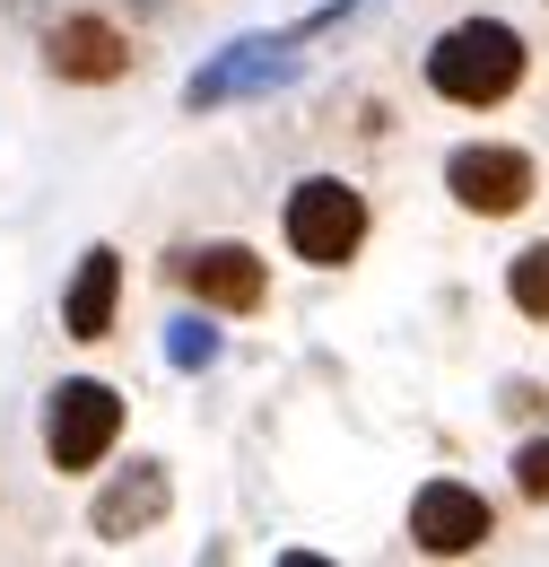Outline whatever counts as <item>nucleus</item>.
Listing matches in <instances>:
<instances>
[{"instance_id": "f257e3e1", "label": "nucleus", "mask_w": 549, "mask_h": 567, "mask_svg": "<svg viewBox=\"0 0 549 567\" xmlns=\"http://www.w3.org/2000/svg\"><path fill=\"white\" fill-rule=\"evenodd\" d=\"M427 87L445 96V105H463V114H488V105H506L524 71H532V53H524V35L506 27V18H463V27H445L436 44H427Z\"/></svg>"}, {"instance_id": "f03ea898", "label": "nucleus", "mask_w": 549, "mask_h": 567, "mask_svg": "<svg viewBox=\"0 0 549 567\" xmlns=\"http://www.w3.org/2000/svg\"><path fill=\"white\" fill-rule=\"evenodd\" d=\"M366 193L349 184V175H305L297 193H288V210H279V236H288V254L297 262H314V271H341L366 254Z\"/></svg>"}, {"instance_id": "7ed1b4c3", "label": "nucleus", "mask_w": 549, "mask_h": 567, "mask_svg": "<svg viewBox=\"0 0 549 567\" xmlns=\"http://www.w3.org/2000/svg\"><path fill=\"white\" fill-rule=\"evenodd\" d=\"M123 445V393L96 375H70L44 393V463L53 472H96Z\"/></svg>"}, {"instance_id": "20e7f679", "label": "nucleus", "mask_w": 549, "mask_h": 567, "mask_svg": "<svg viewBox=\"0 0 549 567\" xmlns=\"http://www.w3.org/2000/svg\"><path fill=\"white\" fill-rule=\"evenodd\" d=\"M305 35L288 27V35H236L227 53H209L201 71L184 79V105L193 114H218V105H236V96H262V87H288V79L305 71V53H297Z\"/></svg>"}, {"instance_id": "39448f33", "label": "nucleus", "mask_w": 549, "mask_h": 567, "mask_svg": "<svg viewBox=\"0 0 549 567\" xmlns=\"http://www.w3.org/2000/svg\"><path fill=\"white\" fill-rule=\"evenodd\" d=\"M445 193L472 218H515L541 193V166H532V148H515V141H463L445 157Z\"/></svg>"}, {"instance_id": "423d86ee", "label": "nucleus", "mask_w": 549, "mask_h": 567, "mask_svg": "<svg viewBox=\"0 0 549 567\" xmlns=\"http://www.w3.org/2000/svg\"><path fill=\"white\" fill-rule=\"evenodd\" d=\"M166 271L201 297V315H262V297H271V262H262L253 245H236V236H218V245H184Z\"/></svg>"}, {"instance_id": "0eeeda50", "label": "nucleus", "mask_w": 549, "mask_h": 567, "mask_svg": "<svg viewBox=\"0 0 549 567\" xmlns=\"http://www.w3.org/2000/svg\"><path fill=\"white\" fill-rule=\"evenodd\" d=\"M488 533H497V506L472 481H427L411 497V542L427 559H472V550H488Z\"/></svg>"}, {"instance_id": "6e6552de", "label": "nucleus", "mask_w": 549, "mask_h": 567, "mask_svg": "<svg viewBox=\"0 0 549 567\" xmlns=\"http://www.w3.org/2000/svg\"><path fill=\"white\" fill-rule=\"evenodd\" d=\"M166 506H175L166 463H132V472H114V481L96 489L87 533H96V542H139V533H157V524H166Z\"/></svg>"}, {"instance_id": "1a4fd4ad", "label": "nucleus", "mask_w": 549, "mask_h": 567, "mask_svg": "<svg viewBox=\"0 0 549 567\" xmlns=\"http://www.w3.org/2000/svg\"><path fill=\"white\" fill-rule=\"evenodd\" d=\"M44 62H53V79H70V87H105V79L132 71V35H123L114 18H62V27L44 35Z\"/></svg>"}, {"instance_id": "9d476101", "label": "nucleus", "mask_w": 549, "mask_h": 567, "mask_svg": "<svg viewBox=\"0 0 549 567\" xmlns=\"http://www.w3.org/2000/svg\"><path fill=\"white\" fill-rule=\"evenodd\" d=\"M114 315H123V254H114V245H87L79 271H70V288H62V332L70 341H105Z\"/></svg>"}, {"instance_id": "9b49d317", "label": "nucleus", "mask_w": 549, "mask_h": 567, "mask_svg": "<svg viewBox=\"0 0 549 567\" xmlns=\"http://www.w3.org/2000/svg\"><path fill=\"white\" fill-rule=\"evenodd\" d=\"M506 297H515V315L549 323V236H541V245H524V254L506 262Z\"/></svg>"}, {"instance_id": "f8f14e48", "label": "nucleus", "mask_w": 549, "mask_h": 567, "mask_svg": "<svg viewBox=\"0 0 549 567\" xmlns=\"http://www.w3.org/2000/svg\"><path fill=\"white\" fill-rule=\"evenodd\" d=\"M166 358H175L184 375H201V367H218V332H209L201 315H184V323L166 332Z\"/></svg>"}, {"instance_id": "ddd939ff", "label": "nucleus", "mask_w": 549, "mask_h": 567, "mask_svg": "<svg viewBox=\"0 0 549 567\" xmlns=\"http://www.w3.org/2000/svg\"><path fill=\"white\" fill-rule=\"evenodd\" d=\"M515 489H524V497H549V436L515 445Z\"/></svg>"}, {"instance_id": "4468645a", "label": "nucleus", "mask_w": 549, "mask_h": 567, "mask_svg": "<svg viewBox=\"0 0 549 567\" xmlns=\"http://www.w3.org/2000/svg\"><path fill=\"white\" fill-rule=\"evenodd\" d=\"M358 9H366V0H323V9H314L297 35H332V27H341V18H358Z\"/></svg>"}]
</instances>
